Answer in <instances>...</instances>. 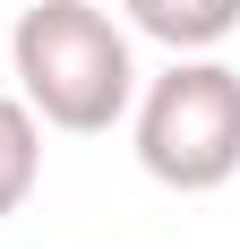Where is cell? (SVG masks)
Wrapping results in <instances>:
<instances>
[{"label":"cell","instance_id":"cell-4","mask_svg":"<svg viewBox=\"0 0 240 249\" xmlns=\"http://www.w3.org/2000/svg\"><path fill=\"white\" fill-rule=\"evenodd\" d=\"M43 180V121L26 112V95H0V215H17Z\"/></svg>","mask_w":240,"mask_h":249},{"label":"cell","instance_id":"cell-1","mask_svg":"<svg viewBox=\"0 0 240 249\" xmlns=\"http://www.w3.org/2000/svg\"><path fill=\"white\" fill-rule=\"evenodd\" d=\"M9 60H17L26 112L43 129H69V138H95V129H112L137 103L129 35L95 0H34L17 18V35H9Z\"/></svg>","mask_w":240,"mask_h":249},{"label":"cell","instance_id":"cell-2","mask_svg":"<svg viewBox=\"0 0 240 249\" xmlns=\"http://www.w3.org/2000/svg\"><path fill=\"white\" fill-rule=\"evenodd\" d=\"M137 163L180 198L223 189L240 172V69L180 52L137 103Z\"/></svg>","mask_w":240,"mask_h":249},{"label":"cell","instance_id":"cell-3","mask_svg":"<svg viewBox=\"0 0 240 249\" xmlns=\"http://www.w3.org/2000/svg\"><path fill=\"white\" fill-rule=\"evenodd\" d=\"M120 9H129L137 35H154L171 52H215L240 26V0H120Z\"/></svg>","mask_w":240,"mask_h":249}]
</instances>
